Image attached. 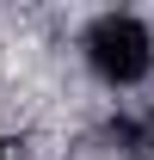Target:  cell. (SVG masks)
<instances>
[{"label":"cell","mask_w":154,"mask_h":160,"mask_svg":"<svg viewBox=\"0 0 154 160\" xmlns=\"http://www.w3.org/2000/svg\"><path fill=\"white\" fill-rule=\"evenodd\" d=\"M0 160H6V142H0Z\"/></svg>","instance_id":"cell-2"},{"label":"cell","mask_w":154,"mask_h":160,"mask_svg":"<svg viewBox=\"0 0 154 160\" xmlns=\"http://www.w3.org/2000/svg\"><path fill=\"white\" fill-rule=\"evenodd\" d=\"M80 49H86V68L105 86H142L154 74V31L136 12H99L86 25Z\"/></svg>","instance_id":"cell-1"}]
</instances>
